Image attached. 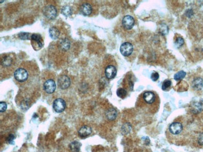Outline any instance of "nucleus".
<instances>
[{"mask_svg": "<svg viewBox=\"0 0 203 152\" xmlns=\"http://www.w3.org/2000/svg\"><path fill=\"white\" fill-rule=\"evenodd\" d=\"M14 77L17 81L23 82L27 80L28 78V73L25 69L19 68L15 72Z\"/></svg>", "mask_w": 203, "mask_h": 152, "instance_id": "f03ea898", "label": "nucleus"}, {"mask_svg": "<svg viewBox=\"0 0 203 152\" xmlns=\"http://www.w3.org/2000/svg\"><path fill=\"white\" fill-rule=\"evenodd\" d=\"M11 62H12V61L10 57H4V59L3 60L2 65L3 66L7 67V66H9L11 65Z\"/></svg>", "mask_w": 203, "mask_h": 152, "instance_id": "b1692460", "label": "nucleus"}, {"mask_svg": "<svg viewBox=\"0 0 203 152\" xmlns=\"http://www.w3.org/2000/svg\"><path fill=\"white\" fill-rule=\"evenodd\" d=\"M151 78L153 81H156L159 78V74L158 72H153L151 76Z\"/></svg>", "mask_w": 203, "mask_h": 152, "instance_id": "cd10ccee", "label": "nucleus"}, {"mask_svg": "<svg viewBox=\"0 0 203 152\" xmlns=\"http://www.w3.org/2000/svg\"><path fill=\"white\" fill-rule=\"evenodd\" d=\"M58 85L61 89H66L71 85V80L68 76L63 75L58 79Z\"/></svg>", "mask_w": 203, "mask_h": 152, "instance_id": "20e7f679", "label": "nucleus"}, {"mask_svg": "<svg viewBox=\"0 0 203 152\" xmlns=\"http://www.w3.org/2000/svg\"><path fill=\"white\" fill-rule=\"evenodd\" d=\"M56 83L54 82V81L52 79H49L47 80L43 86L44 87V90L45 91V92L48 94H53L55 90H56Z\"/></svg>", "mask_w": 203, "mask_h": 152, "instance_id": "0eeeda50", "label": "nucleus"}, {"mask_svg": "<svg viewBox=\"0 0 203 152\" xmlns=\"http://www.w3.org/2000/svg\"><path fill=\"white\" fill-rule=\"evenodd\" d=\"M92 132V130L91 127L84 125L78 131V134L81 137H86L89 136Z\"/></svg>", "mask_w": 203, "mask_h": 152, "instance_id": "f8f14e48", "label": "nucleus"}, {"mask_svg": "<svg viewBox=\"0 0 203 152\" xmlns=\"http://www.w3.org/2000/svg\"><path fill=\"white\" fill-rule=\"evenodd\" d=\"M127 95V92L125 89H122V88H120V89H118V91H117V95L121 98V99H123Z\"/></svg>", "mask_w": 203, "mask_h": 152, "instance_id": "4be33fe9", "label": "nucleus"}, {"mask_svg": "<svg viewBox=\"0 0 203 152\" xmlns=\"http://www.w3.org/2000/svg\"><path fill=\"white\" fill-rule=\"evenodd\" d=\"M122 24L125 29H131L134 24V19L131 16L127 15L123 18Z\"/></svg>", "mask_w": 203, "mask_h": 152, "instance_id": "6e6552de", "label": "nucleus"}, {"mask_svg": "<svg viewBox=\"0 0 203 152\" xmlns=\"http://www.w3.org/2000/svg\"><path fill=\"white\" fill-rule=\"evenodd\" d=\"M61 13L66 17L70 16L73 13V10L71 6H64L61 9Z\"/></svg>", "mask_w": 203, "mask_h": 152, "instance_id": "a211bd4d", "label": "nucleus"}, {"mask_svg": "<svg viewBox=\"0 0 203 152\" xmlns=\"http://www.w3.org/2000/svg\"><path fill=\"white\" fill-rule=\"evenodd\" d=\"M133 51V46L128 42L124 43L120 47V52L124 56H130Z\"/></svg>", "mask_w": 203, "mask_h": 152, "instance_id": "423d86ee", "label": "nucleus"}, {"mask_svg": "<svg viewBox=\"0 0 203 152\" xmlns=\"http://www.w3.org/2000/svg\"><path fill=\"white\" fill-rule=\"evenodd\" d=\"M131 127L129 124H126L123 125V127H122L123 133H124V134H126V133H129L131 130Z\"/></svg>", "mask_w": 203, "mask_h": 152, "instance_id": "393cba45", "label": "nucleus"}, {"mask_svg": "<svg viewBox=\"0 0 203 152\" xmlns=\"http://www.w3.org/2000/svg\"><path fill=\"white\" fill-rule=\"evenodd\" d=\"M14 139H15V136H14V135L11 134V135H10L9 137H8L7 140H8V142L9 143H12V142L13 141Z\"/></svg>", "mask_w": 203, "mask_h": 152, "instance_id": "c756f323", "label": "nucleus"}, {"mask_svg": "<svg viewBox=\"0 0 203 152\" xmlns=\"http://www.w3.org/2000/svg\"><path fill=\"white\" fill-rule=\"evenodd\" d=\"M143 99L146 103L151 104L155 100V95L152 92H145L143 94Z\"/></svg>", "mask_w": 203, "mask_h": 152, "instance_id": "ddd939ff", "label": "nucleus"}, {"mask_svg": "<svg viewBox=\"0 0 203 152\" xmlns=\"http://www.w3.org/2000/svg\"><path fill=\"white\" fill-rule=\"evenodd\" d=\"M31 45L33 49L35 51H38L41 49L43 46V41L42 37L40 34H33L31 36Z\"/></svg>", "mask_w": 203, "mask_h": 152, "instance_id": "f257e3e1", "label": "nucleus"}, {"mask_svg": "<svg viewBox=\"0 0 203 152\" xmlns=\"http://www.w3.org/2000/svg\"><path fill=\"white\" fill-rule=\"evenodd\" d=\"M60 47L64 51L68 50L70 48V41L67 39L62 40L60 41Z\"/></svg>", "mask_w": 203, "mask_h": 152, "instance_id": "6ab92c4d", "label": "nucleus"}, {"mask_svg": "<svg viewBox=\"0 0 203 152\" xmlns=\"http://www.w3.org/2000/svg\"><path fill=\"white\" fill-rule=\"evenodd\" d=\"M192 87L196 90H200L203 87V79L201 78H196L192 83Z\"/></svg>", "mask_w": 203, "mask_h": 152, "instance_id": "2eb2a0df", "label": "nucleus"}, {"mask_svg": "<svg viewBox=\"0 0 203 152\" xmlns=\"http://www.w3.org/2000/svg\"><path fill=\"white\" fill-rule=\"evenodd\" d=\"M116 69L113 65H108L105 69V75L109 79L114 78L116 75Z\"/></svg>", "mask_w": 203, "mask_h": 152, "instance_id": "9d476101", "label": "nucleus"}, {"mask_svg": "<svg viewBox=\"0 0 203 152\" xmlns=\"http://www.w3.org/2000/svg\"><path fill=\"white\" fill-rule=\"evenodd\" d=\"M117 111L113 108H110L106 112V116L109 120H113L116 119V118L117 117Z\"/></svg>", "mask_w": 203, "mask_h": 152, "instance_id": "4468645a", "label": "nucleus"}, {"mask_svg": "<svg viewBox=\"0 0 203 152\" xmlns=\"http://www.w3.org/2000/svg\"><path fill=\"white\" fill-rule=\"evenodd\" d=\"M29 36H30V34L28 32H21L18 34V37H19V39H21L22 40H28L31 39V37Z\"/></svg>", "mask_w": 203, "mask_h": 152, "instance_id": "412c9836", "label": "nucleus"}, {"mask_svg": "<svg viewBox=\"0 0 203 152\" xmlns=\"http://www.w3.org/2000/svg\"><path fill=\"white\" fill-rule=\"evenodd\" d=\"M92 6L89 3H84L80 7V11L84 16L90 15L92 13Z\"/></svg>", "mask_w": 203, "mask_h": 152, "instance_id": "9b49d317", "label": "nucleus"}, {"mask_svg": "<svg viewBox=\"0 0 203 152\" xmlns=\"http://www.w3.org/2000/svg\"><path fill=\"white\" fill-rule=\"evenodd\" d=\"M81 144L77 141H72L70 144V148L72 152H80Z\"/></svg>", "mask_w": 203, "mask_h": 152, "instance_id": "f3484780", "label": "nucleus"}, {"mask_svg": "<svg viewBox=\"0 0 203 152\" xmlns=\"http://www.w3.org/2000/svg\"><path fill=\"white\" fill-rule=\"evenodd\" d=\"M43 15L49 19H54L57 16V10L54 6L48 5L43 9Z\"/></svg>", "mask_w": 203, "mask_h": 152, "instance_id": "7ed1b4c3", "label": "nucleus"}, {"mask_svg": "<svg viewBox=\"0 0 203 152\" xmlns=\"http://www.w3.org/2000/svg\"><path fill=\"white\" fill-rule=\"evenodd\" d=\"M184 41L183 40V38L181 37H179L176 39L175 44L177 48H180L184 44Z\"/></svg>", "mask_w": 203, "mask_h": 152, "instance_id": "5701e85b", "label": "nucleus"}, {"mask_svg": "<svg viewBox=\"0 0 203 152\" xmlns=\"http://www.w3.org/2000/svg\"><path fill=\"white\" fill-rule=\"evenodd\" d=\"M49 34L51 39L53 40H56L59 36L60 32L55 27H51L49 30Z\"/></svg>", "mask_w": 203, "mask_h": 152, "instance_id": "dca6fc26", "label": "nucleus"}, {"mask_svg": "<svg viewBox=\"0 0 203 152\" xmlns=\"http://www.w3.org/2000/svg\"><path fill=\"white\" fill-rule=\"evenodd\" d=\"M7 108V104L5 102H0V112L2 113L4 112Z\"/></svg>", "mask_w": 203, "mask_h": 152, "instance_id": "bb28decb", "label": "nucleus"}, {"mask_svg": "<svg viewBox=\"0 0 203 152\" xmlns=\"http://www.w3.org/2000/svg\"><path fill=\"white\" fill-rule=\"evenodd\" d=\"M183 125L180 122H173L170 126V130L174 135L179 134L183 130Z\"/></svg>", "mask_w": 203, "mask_h": 152, "instance_id": "1a4fd4ad", "label": "nucleus"}, {"mask_svg": "<svg viewBox=\"0 0 203 152\" xmlns=\"http://www.w3.org/2000/svg\"><path fill=\"white\" fill-rule=\"evenodd\" d=\"M186 72H185L184 71H183V70L179 71V72H177V73L175 75V76H174L175 79L176 81H180V80L183 79L185 77V76H186Z\"/></svg>", "mask_w": 203, "mask_h": 152, "instance_id": "aec40b11", "label": "nucleus"}, {"mask_svg": "<svg viewBox=\"0 0 203 152\" xmlns=\"http://www.w3.org/2000/svg\"><path fill=\"white\" fill-rule=\"evenodd\" d=\"M66 104L65 101L61 98L56 99L54 100L53 104V107L54 110L58 112V113H61L63 112L66 108Z\"/></svg>", "mask_w": 203, "mask_h": 152, "instance_id": "39448f33", "label": "nucleus"}, {"mask_svg": "<svg viewBox=\"0 0 203 152\" xmlns=\"http://www.w3.org/2000/svg\"><path fill=\"white\" fill-rule=\"evenodd\" d=\"M171 86V81L170 80H166L163 82L162 86V90L166 91L167 89L170 88Z\"/></svg>", "mask_w": 203, "mask_h": 152, "instance_id": "a878e982", "label": "nucleus"}, {"mask_svg": "<svg viewBox=\"0 0 203 152\" xmlns=\"http://www.w3.org/2000/svg\"><path fill=\"white\" fill-rule=\"evenodd\" d=\"M198 142L200 145H203V132L200 133L198 137Z\"/></svg>", "mask_w": 203, "mask_h": 152, "instance_id": "c85d7f7f", "label": "nucleus"}]
</instances>
